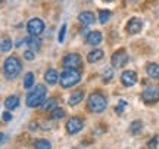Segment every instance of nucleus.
Wrapping results in <instances>:
<instances>
[{
	"label": "nucleus",
	"instance_id": "f257e3e1",
	"mask_svg": "<svg viewBox=\"0 0 159 149\" xmlns=\"http://www.w3.org/2000/svg\"><path fill=\"white\" fill-rule=\"evenodd\" d=\"M46 95H47V89L43 84L35 86L31 92L27 95V106L30 108H37L46 100Z\"/></svg>",
	"mask_w": 159,
	"mask_h": 149
},
{
	"label": "nucleus",
	"instance_id": "f03ea898",
	"mask_svg": "<svg viewBox=\"0 0 159 149\" xmlns=\"http://www.w3.org/2000/svg\"><path fill=\"white\" fill-rule=\"evenodd\" d=\"M87 106H89V109H90L91 112H94V114H100V112H103L105 109L108 108V100H106V98L103 96L102 93L94 92V93H91L90 96H89Z\"/></svg>",
	"mask_w": 159,
	"mask_h": 149
},
{
	"label": "nucleus",
	"instance_id": "7ed1b4c3",
	"mask_svg": "<svg viewBox=\"0 0 159 149\" xmlns=\"http://www.w3.org/2000/svg\"><path fill=\"white\" fill-rule=\"evenodd\" d=\"M22 69V63L18 59L16 56H9L3 63V71H5V75L9 78V80H13L16 78L19 72Z\"/></svg>",
	"mask_w": 159,
	"mask_h": 149
},
{
	"label": "nucleus",
	"instance_id": "20e7f679",
	"mask_svg": "<svg viewBox=\"0 0 159 149\" xmlns=\"http://www.w3.org/2000/svg\"><path fill=\"white\" fill-rule=\"evenodd\" d=\"M80 81H81V74L78 72V69L65 68V71L59 75V83L63 89H69V87L78 84Z\"/></svg>",
	"mask_w": 159,
	"mask_h": 149
},
{
	"label": "nucleus",
	"instance_id": "39448f33",
	"mask_svg": "<svg viewBox=\"0 0 159 149\" xmlns=\"http://www.w3.org/2000/svg\"><path fill=\"white\" fill-rule=\"evenodd\" d=\"M63 67L69 69H80L83 67V59L78 53H68L66 56L63 58Z\"/></svg>",
	"mask_w": 159,
	"mask_h": 149
},
{
	"label": "nucleus",
	"instance_id": "423d86ee",
	"mask_svg": "<svg viewBox=\"0 0 159 149\" xmlns=\"http://www.w3.org/2000/svg\"><path fill=\"white\" fill-rule=\"evenodd\" d=\"M142 99L146 103H156L159 102V87L158 86H148L142 93Z\"/></svg>",
	"mask_w": 159,
	"mask_h": 149
},
{
	"label": "nucleus",
	"instance_id": "0eeeda50",
	"mask_svg": "<svg viewBox=\"0 0 159 149\" xmlns=\"http://www.w3.org/2000/svg\"><path fill=\"white\" fill-rule=\"evenodd\" d=\"M27 31L30 33V35H40L44 31V22H43V19H40V18L30 19L28 24H27Z\"/></svg>",
	"mask_w": 159,
	"mask_h": 149
},
{
	"label": "nucleus",
	"instance_id": "6e6552de",
	"mask_svg": "<svg viewBox=\"0 0 159 149\" xmlns=\"http://www.w3.org/2000/svg\"><path fill=\"white\" fill-rule=\"evenodd\" d=\"M127 62H128V56H127V52L124 49L114 52V55L111 58V63H112L114 68H122Z\"/></svg>",
	"mask_w": 159,
	"mask_h": 149
},
{
	"label": "nucleus",
	"instance_id": "1a4fd4ad",
	"mask_svg": "<svg viewBox=\"0 0 159 149\" xmlns=\"http://www.w3.org/2000/svg\"><path fill=\"white\" fill-rule=\"evenodd\" d=\"M66 132L69 133V134H77V133H80L81 130H83V127H84V121L81 120V118H78V117H72V118H69L68 121H66Z\"/></svg>",
	"mask_w": 159,
	"mask_h": 149
},
{
	"label": "nucleus",
	"instance_id": "9d476101",
	"mask_svg": "<svg viewBox=\"0 0 159 149\" xmlns=\"http://www.w3.org/2000/svg\"><path fill=\"white\" fill-rule=\"evenodd\" d=\"M143 28V21L139 18H131L128 24H127V33L128 34H137L140 33Z\"/></svg>",
	"mask_w": 159,
	"mask_h": 149
},
{
	"label": "nucleus",
	"instance_id": "9b49d317",
	"mask_svg": "<svg viewBox=\"0 0 159 149\" xmlns=\"http://www.w3.org/2000/svg\"><path fill=\"white\" fill-rule=\"evenodd\" d=\"M121 83L125 87H131L137 83V74L134 71H124L121 74Z\"/></svg>",
	"mask_w": 159,
	"mask_h": 149
},
{
	"label": "nucleus",
	"instance_id": "f8f14e48",
	"mask_svg": "<svg viewBox=\"0 0 159 149\" xmlns=\"http://www.w3.org/2000/svg\"><path fill=\"white\" fill-rule=\"evenodd\" d=\"M44 80L47 84H50V86H55L56 83H59V74H57V71L56 69H47L46 71V74H44Z\"/></svg>",
	"mask_w": 159,
	"mask_h": 149
},
{
	"label": "nucleus",
	"instance_id": "ddd939ff",
	"mask_svg": "<svg viewBox=\"0 0 159 149\" xmlns=\"http://www.w3.org/2000/svg\"><path fill=\"white\" fill-rule=\"evenodd\" d=\"M103 35L100 31H91L90 34L87 35V44H90V46H97L100 41H102Z\"/></svg>",
	"mask_w": 159,
	"mask_h": 149
},
{
	"label": "nucleus",
	"instance_id": "4468645a",
	"mask_svg": "<svg viewBox=\"0 0 159 149\" xmlns=\"http://www.w3.org/2000/svg\"><path fill=\"white\" fill-rule=\"evenodd\" d=\"M25 43L28 44V47L33 52L40 50V47H41V41H40L39 35H30L28 39H25Z\"/></svg>",
	"mask_w": 159,
	"mask_h": 149
},
{
	"label": "nucleus",
	"instance_id": "2eb2a0df",
	"mask_svg": "<svg viewBox=\"0 0 159 149\" xmlns=\"http://www.w3.org/2000/svg\"><path fill=\"white\" fill-rule=\"evenodd\" d=\"M78 21L83 24V25H91V24L96 21V19H94V13H93V12H81L78 16Z\"/></svg>",
	"mask_w": 159,
	"mask_h": 149
},
{
	"label": "nucleus",
	"instance_id": "dca6fc26",
	"mask_svg": "<svg viewBox=\"0 0 159 149\" xmlns=\"http://www.w3.org/2000/svg\"><path fill=\"white\" fill-rule=\"evenodd\" d=\"M103 50H100V49H94L93 52H90L89 55H87V61L90 63H96V62H99L100 59L103 58Z\"/></svg>",
	"mask_w": 159,
	"mask_h": 149
},
{
	"label": "nucleus",
	"instance_id": "f3484780",
	"mask_svg": "<svg viewBox=\"0 0 159 149\" xmlns=\"http://www.w3.org/2000/svg\"><path fill=\"white\" fill-rule=\"evenodd\" d=\"M146 72L150 78L153 80H159V65L158 63H149L146 67Z\"/></svg>",
	"mask_w": 159,
	"mask_h": 149
},
{
	"label": "nucleus",
	"instance_id": "a211bd4d",
	"mask_svg": "<svg viewBox=\"0 0 159 149\" xmlns=\"http://www.w3.org/2000/svg\"><path fill=\"white\" fill-rule=\"evenodd\" d=\"M84 99V92L83 90H77L71 95V98H69V105L71 106H75V105H78L81 100Z\"/></svg>",
	"mask_w": 159,
	"mask_h": 149
},
{
	"label": "nucleus",
	"instance_id": "6ab92c4d",
	"mask_svg": "<svg viewBox=\"0 0 159 149\" xmlns=\"http://www.w3.org/2000/svg\"><path fill=\"white\" fill-rule=\"evenodd\" d=\"M5 106L7 109H16L19 106V98L18 96H9V98H6Z\"/></svg>",
	"mask_w": 159,
	"mask_h": 149
},
{
	"label": "nucleus",
	"instance_id": "aec40b11",
	"mask_svg": "<svg viewBox=\"0 0 159 149\" xmlns=\"http://www.w3.org/2000/svg\"><path fill=\"white\" fill-rule=\"evenodd\" d=\"M56 106H57V100H56V99H47V100H46V102H43V105H41L43 111H53Z\"/></svg>",
	"mask_w": 159,
	"mask_h": 149
},
{
	"label": "nucleus",
	"instance_id": "412c9836",
	"mask_svg": "<svg viewBox=\"0 0 159 149\" xmlns=\"http://www.w3.org/2000/svg\"><path fill=\"white\" fill-rule=\"evenodd\" d=\"M143 130V123L142 121H133L130 124V132L131 134H139Z\"/></svg>",
	"mask_w": 159,
	"mask_h": 149
},
{
	"label": "nucleus",
	"instance_id": "4be33fe9",
	"mask_svg": "<svg viewBox=\"0 0 159 149\" xmlns=\"http://www.w3.org/2000/svg\"><path fill=\"white\" fill-rule=\"evenodd\" d=\"M34 86V74L33 72H27L24 77V87L25 89H31Z\"/></svg>",
	"mask_w": 159,
	"mask_h": 149
},
{
	"label": "nucleus",
	"instance_id": "5701e85b",
	"mask_svg": "<svg viewBox=\"0 0 159 149\" xmlns=\"http://www.w3.org/2000/svg\"><path fill=\"white\" fill-rule=\"evenodd\" d=\"M63 117H65V111L62 108H55L53 111L50 112V118L52 120H62Z\"/></svg>",
	"mask_w": 159,
	"mask_h": 149
},
{
	"label": "nucleus",
	"instance_id": "b1692460",
	"mask_svg": "<svg viewBox=\"0 0 159 149\" xmlns=\"http://www.w3.org/2000/svg\"><path fill=\"white\" fill-rule=\"evenodd\" d=\"M34 148L35 149H52V145H50V142L46 140V139H39L34 143Z\"/></svg>",
	"mask_w": 159,
	"mask_h": 149
},
{
	"label": "nucleus",
	"instance_id": "393cba45",
	"mask_svg": "<svg viewBox=\"0 0 159 149\" xmlns=\"http://www.w3.org/2000/svg\"><path fill=\"white\" fill-rule=\"evenodd\" d=\"M12 40L11 39H3V40H0V52H9L12 49Z\"/></svg>",
	"mask_w": 159,
	"mask_h": 149
},
{
	"label": "nucleus",
	"instance_id": "a878e982",
	"mask_svg": "<svg viewBox=\"0 0 159 149\" xmlns=\"http://www.w3.org/2000/svg\"><path fill=\"white\" fill-rule=\"evenodd\" d=\"M111 16H112V13L109 11H100L99 12V22L100 24H106L111 19Z\"/></svg>",
	"mask_w": 159,
	"mask_h": 149
},
{
	"label": "nucleus",
	"instance_id": "bb28decb",
	"mask_svg": "<svg viewBox=\"0 0 159 149\" xmlns=\"http://www.w3.org/2000/svg\"><path fill=\"white\" fill-rule=\"evenodd\" d=\"M114 78V69L111 68V67H106V68L103 69V80L109 83V81Z\"/></svg>",
	"mask_w": 159,
	"mask_h": 149
},
{
	"label": "nucleus",
	"instance_id": "cd10ccee",
	"mask_svg": "<svg viewBox=\"0 0 159 149\" xmlns=\"http://www.w3.org/2000/svg\"><path fill=\"white\" fill-rule=\"evenodd\" d=\"M128 106V103H127V100H119L118 102V106H116V112L118 114H122L124 112V109Z\"/></svg>",
	"mask_w": 159,
	"mask_h": 149
},
{
	"label": "nucleus",
	"instance_id": "c85d7f7f",
	"mask_svg": "<svg viewBox=\"0 0 159 149\" xmlns=\"http://www.w3.org/2000/svg\"><path fill=\"white\" fill-rule=\"evenodd\" d=\"M24 58H25L27 61H34V52L31 50V49L25 50V52H24Z\"/></svg>",
	"mask_w": 159,
	"mask_h": 149
},
{
	"label": "nucleus",
	"instance_id": "c756f323",
	"mask_svg": "<svg viewBox=\"0 0 159 149\" xmlns=\"http://www.w3.org/2000/svg\"><path fill=\"white\" fill-rule=\"evenodd\" d=\"M65 33H66V25H62L61 27V31H59V43H62L63 41V39H65Z\"/></svg>",
	"mask_w": 159,
	"mask_h": 149
},
{
	"label": "nucleus",
	"instance_id": "7c9ffc66",
	"mask_svg": "<svg viewBox=\"0 0 159 149\" xmlns=\"http://www.w3.org/2000/svg\"><path fill=\"white\" fill-rule=\"evenodd\" d=\"M156 145H158V136H155V137L149 142L148 146H149V149H155V148H156Z\"/></svg>",
	"mask_w": 159,
	"mask_h": 149
},
{
	"label": "nucleus",
	"instance_id": "2f4dec72",
	"mask_svg": "<svg viewBox=\"0 0 159 149\" xmlns=\"http://www.w3.org/2000/svg\"><path fill=\"white\" fill-rule=\"evenodd\" d=\"M2 118H3V121H11L12 120V114L11 112H3Z\"/></svg>",
	"mask_w": 159,
	"mask_h": 149
},
{
	"label": "nucleus",
	"instance_id": "473e14b6",
	"mask_svg": "<svg viewBox=\"0 0 159 149\" xmlns=\"http://www.w3.org/2000/svg\"><path fill=\"white\" fill-rule=\"evenodd\" d=\"M37 124H35V123H31V124H30V130H35V128H37Z\"/></svg>",
	"mask_w": 159,
	"mask_h": 149
},
{
	"label": "nucleus",
	"instance_id": "72a5a7b5",
	"mask_svg": "<svg viewBox=\"0 0 159 149\" xmlns=\"http://www.w3.org/2000/svg\"><path fill=\"white\" fill-rule=\"evenodd\" d=\"M5 139H6V136H5V134H3V133H0V143H2V142H3Z\"/></svg>",
	"mask_w": 159,
	"mask_h": 149
},
{
	"label": "nucleus",
	"instance_id": "f704fd0d",
	"mask_svg": "<svg viewBox=\"0 0 159 149\" xmlns=\"http://www.w3.org/2000/svg\"><path fill=\"white\" fill-rule=\"evenodd\" d=\"M128 2H130V3H137L139 0H128Z\"/></svg>",
	"mask_w": 159,
	"mask_h": 149
},
{
	"label": "nucleus",
	"instance_id": "c9c22d12",
	"mask_svg": "<svg viewBox=\"0 0 159 149\" xmlns=\"http://www.w3.org/2000/svg\"><path fill=\"white\" fill-rule=\"evenodd\" d=\"M108 2H112V0H108Z\"/></svg>",
	"mask_w": 159,
	"mask_h": 149
},
{
	"label": "nucleus",
	"instance_id": "e433bc0d",
	"mask_svg": "<svg viewBox=\"0 0 159 149\" xmlns=\"http://www.w3.org/2000/svg\"><path fill=\"white\" fill-rule=\"evenodd\" d=\"M74 149H78V148H74Z\"/></svg>",
	"mask_w": 159,
	"mask_h": 149
},
{
	"label": "nucleus",
	"instance_id": "4c0bfd02",
	"mask_svg": "<svg viewBox=\"0 0 159 149\" xmlns=\"http://www.w3.org/2000/svg\"><path fill=\"white\" fill-rule=\"evenodd\" d=\"M0 2H3V0H0Z\"/></svg>",
	"mask_w": 159,
	"mask_h": 149
}]
</instances>
